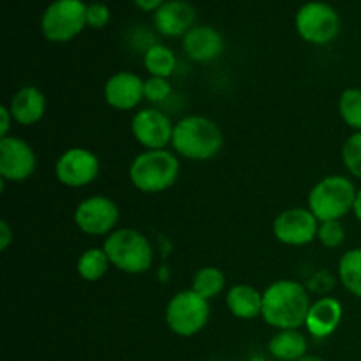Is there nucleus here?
I'll list each match as a JSON object with an SVG mask.
<instances>
[{
	"mask_svg": "<svg viewBox=\"0 0 361 361\" xmlns=\"http://www.w3.org/2000/svg\"><path fill=\"white\" fill-rule=\"evenodd\" d=\"M310 305V296L303 284L291 279H281L263 291L261 317L275 330H300L305 326Z\"/></svg>",
	"mask_w": 361,
	"mask_h": 361,
	"instance_id": "nucleus-1",
	"label": "nucleus"
},
{
	"mask_svg": "<svg viewBox=\"0 0 361 361\" xmlns=\"http://www.w3.org/2000/svg\"><path fill=\"white\" fill-rule=\"evenodd\" d=\"M171 147L178 157L187 161H212L224 147V134L208 116L187 115L175 123Z\"/></svg>",
	"mask_w": 361,
	"mask_h": 361,
	"instance_id": "nucleus-2",
	"label": "nucleus"
},
{
	"mask_svg": "<svg viewBox=\"0 0 361 361\" xmlns=\"http://www.w3.org/2000/svg\"><path fill=\"white\" fill-rule=\"evenodd\" d=\"M180 176V159L175 152L143 150L129 166V180L140 192L159 194L171 189Z\"/></svg>",
	"mask_w": 361,
	"mask_h": 361,
	"instance_id": "nucleus-3",
	"label": "nucleus"
},
{
	"mask_svg": "<svg viewBox=\"0 0 361 361\" xmlns=\"http://www.w3.org/2000/svg\"><path fill=\"white\" fill-rule=\"evenodd\" d=\"M111 267L129 275L147 274L154 267V247L141 231L133 228H116L102 243Z\"/></svg>",
	"mask_w": 361,
	"mask_h": 361,
	"instance_id": "nucleus-4",
	"label": "nucleus"
},
{
	"mask_svg": "<svg viewBox=\"0 0 361 361\" xmlns=\"http://www.w3.org/2000/svg\"><path fill=\"white\" fill-rule=\"evenodd\" d=\"M358 189L351 178L344 175H328L310 189L307 208L319 222L342 221L353 212Z\"/></svg>",
	"mask_w": 361,
	"mask_h": 361,
	"instance_id": "nucleus-5",
	"label": "nucleus"
},
{
	"mask_svg": "<svg viewBox=\"0 0 361 361\" xmlns=\"http://www.w3.org/2000/svg\"><path fill=\"white\" fill-rule=\"evenodd\" d=\"M87 27V4L83 0H53L41 16V34L46 41L63 44L76 39Z\"/></svg>",
	"mask_w": 361,
	"mask_h": 361,
	"instance_id": "nucleus-6",
	"label": "nucleus"
},
{
	"mask_svg": "<svg viewBox=\"0 0 361 361\" xmlns=\"http://www.w3.org/2000/svg\"><path fill=\"white\" fill-rule=\"evenodd\" d=\"M210 314L208 300L194 293L192 289H183L171 296L166 305L164 319L173 334L189 338L204 330L210 321Z\"/></svg>",
	"mask_w": 361,
	"mask_h": 361,
	"instance_id": "nucleus-7",
	"label": "nucleus"
},
{
	"mask_svg": "<svg viewBox=\"0 0 361 361\" xmlns=\"http://www.w3.org/2000/svg\"><path fill=\"white\" fill-rule=\"evenodd\" d=\"M295 28L296 34L309 44L326 46L341 34V14L330 4L310 0L296 11Z\"/></svg>",
	"mask_w": 361,
	"mask_h": 361,
	"instance_id": "nucleus-8",
	"label": "nucleus"
},
{
	"mask_svg": "<svg viewBox=\"0 0 361 361\" xmlns=\"http://www.w3.org/2000/svg\"><path fill=\"white\" fill-rule=\"evenodd\" d=\"M101 161L92 150L73 147L63 150L55 162V176L63 187L83 189L97 180Z\"/></svg>",
	"mask_w": 361,
	"mask_h": 361,
	"instance_id": "nucleus-9",
	"label": "nucleus"
},
{
	"mask_svg": "<svg viewBox=\"0 0 361 361\" xmlns=\"http://www.w3.org/2000/svg\"><path fill=\"white\" fill-rule=\"evenodd\" d=\"M120 221L118 204L108 196L85 197L74 210V224L88 236H108Z\"/></svg>",
	"mask_w": 361,
	"mask_h": 361,
	"instance_id": "nucleus-10",
	"label": "nucleus"
},
{
	"mask_svg": "<svg viewBox=\"0 0 361 361\" xmlns=\"http://www.w3.org/2000/svg\"><path fill=\"white\" fill-rule=\"evenodd\" d=\"M175 123L164 111L157 108H143L134 113L130 133L145 150H164L171 145Z\"/></svg>",
	"mask_w": 361,
	"mask_h": 361,
	"instance_id": "nucleus-11",
	"label": "nucleus"
},
{
	"mask_svg": "<svg viewBox=\"0 0 361 361\" xmlns=\"http://www.w3.org/2000/svg\"><path fill=\"white\" fill-rule=\"evenodd\" d=\"M274 236L288 247H303L317 240L319 221L309 208L295 207L281 212L275 217Z\"/></svg>",
	"mask_w": 361,
	"mask_h": 361,
	"instance_id": "nucleus-12",
	"label": "nucleus"
},
{
	"mask_svg": "<svg viewBox=\"0 0 361 361\" xmlns=\"http://www.w3.org/2000/svg\"><path fill=\"white\" fill-rule=\"evenodd\" d=\"M37 168V157L30 145L18 136L0 137V178L21 183Z\"/></svg>",
	"mask_w": 361,
	"mask_h": 361,
	"instance_id": "nucleus-13",
	"label": "nucleus"
},
{
	"mask_svg": "<svg viewBox=\"0 0 361 361\" xmlns=\"http://www.w3.org/2000/svg\"><path fill=\"white\" fill-rule=\"evenodd\" d=\"M145 99V80L130 71H118L104 83V101L116 111H133Z\"/></svg>",
	"mask_w": 361,
	"mask_h": 361,
	"instance_id": "nucleus-14",
	"label": "nucleus"
},
{
	"mask_svg": "<svg viewBox=\"0 0 361 361\" xmlns=\"http://www.w3.org/2000/svg\"><path fill=\"white\" fill-rule=\"evenodd\" d=\"M182 49L192 62H214L224 51V37L212 25H194L182 37Z\"/></svg>",
	"mask_w": 361,
	"mask_h": 361,
	"instance_id": "nucleus-15",
	"label": "nucleus"
},
{
	"mask_svg": "<svg viewBox=\"0 0 361 361\" xmlns=\"http://www.w3.org/2000/svg\"><path fill=\"white\" fill-rule=\"evenodd\" d=\"M154 25L164 37H183L196 25V9L187 0H168L154 13Z\"/></svg>",
	"mask_w": 361,
	"mask_h": 361,
	"instance_id": "nucleus-16",
	"label": "nucleus"
},
{
	"mask_svg": "<svg viewBox=\"0 0 361 361\" xmlns=\"http://www.w3.org/2000/svg\"><path fill=\"white\" fill-rule=\"evenodd\" d=\"M344 317V307L341 300L334 296H323L310 305L305 319V328L310 337L323 341L338 330Z\"/></svg>",
	"mask_w": 361,
	"mask_h": 361,
	"instance_id": "nucleus-17",
	"label": "nucleus"
},
{
	"mask_svg": "<svg viewBox=\"0 0 361 361\" xmlns=\"http://www.w3.org/2000/svg\"><path fill=\"white\" fill-rule=\"evenodd\" d=\"M7 108L13 115L14 123L23 127L35 126L46 113V95L34 85H27L11 97Z\"/></svg>",
	"mask_w": 361,
	"mask_h": 361,
	"instance_id": "nucleus-18",
	"label": "nucleus"
},
{
	"mask_svg": "<svg viewBox=\"0 0 361 361\" xmlns=\"http://www.w3.org/2000/svg\"><path fill=\"white\" fill-rule=\"evenodd\" d=\"M226 307L236 319H256L263 314V293L254 286L235 284L226 293Z\"/></svg>",
	"mask_w": 361,
	"mask_h": 361,
	"instance_id": "nucleus-19",
	"label": "nucleus"
},
{
	"mask_svg": "<svg viewBox=\"0 0 361 361\" xmlns=\"http://www.w3.org/2000/svg\"><path fill=\"white\" fill-rule=\"evenodd\" d=\"M309 341L300 330H279L268 342V351L279 361H298L307 356Z\"/></svg>",
	"mask_w": 361,
	"mask_h": 361,
	"instance_id": "nucleus-20",
	"label": "nucleus"
},
{
	"mask_svg": "<svg viewBox=\"0 0 361 361\" xmlns=\"http://www.w3.org/2000/svg\"><path fill=\"white\" fill-rule=\"evenodd\" d=\"M176 63L178 60H176L175 51L161 42H155L147 51H143V66L150 76L169 80L175 74Z\"/></svg>",
	"mask_w": 361,
	"mask_h": 361,
	"instance_id": "nucleus-21",
	"label": "nucleus"
},
{
	"mask_svg": "<svg viewBox=\"0 0 361 361\" xmlns=\"http://www.w3.org/2000/svg\"><path fill=\"white\" fill-rule=\"evenodd\" d=\"M111 261L102 247H90L83 250L76 261V271L83 281L97 282L108 274Z\"/></svg>",
	"mask_w": 361,
	"mask_h": 361,
	"instance_id": "nucleus-22",
	"label": "nucleus"
},
{
	"mask_svg": "<svg viewBox=\"0 0 361 361\" xmlns=\"http://www.w3.org/2000/svg\"><path fill=\"white\" fill-rule=\"evenodd\" d=\"M190 289L204 300H215L226 289V274L217 267H203L194 274Z\"/></svg>",
	"mask_w": 361,
	"mask_h": 361,
	"instance_id": "nucleus-23",
	"label": "nucleus"
},
{
	"mask_svg": "<svg viewBox=\"0 0 361 361\" xmlns=\"http://www.w3.org/2000/svg\"><path fill=\"white\" fill-rule=\"evenodd\" d=\"M338 279L349 295L361 298V249H351L338 261Z\"/></svg>",
	"mask_w": 361,
	"mask_h": 361,
	"instance_id": "nucleus-24",
	"label": "nucleus"
},
{
	"mask_svg": "<svg viewBox=\"0 0 361 361\" xmlns=\"http://www.w3.org/2000/svg\"><path fill=\"white\" fill-rule=\"evenodd\" d=\"M338 115L355 133H361V88H345L338 97Z\"/></svg>",
	"mask_w": 361,
	"mask_h": 361,
	"instance_id": "nucleus-25",
	"label": "nucleus"
},
{
	"mask_svg": "<svg viewBox=\"0 0 361 361\" xmlns=\"http://www.w3.org/2000/svg\"><path fill=\"white\" fill-rule=\"evenodd\" d=\"M342 162L351 176L361 180V133H353L342 145Z\"/></svg>",
	"mask_w": 361,
	"mask_h": 361,
	"instance_id": "nucleus-26",
	"label": "nucleus"
},
{
	"mask_svg": "<svg viewBox=\"0 0 361 361\" xmlns=\"http://www.w3.org/2000/svg\"><path fill=\"white\" fill-rule=\"evenodd\" d=\"M317 242L326 249H338L345 242V228L341 221L319 222Z\"/></svg>",
	"mask_w": 361,
	"mask_h": 361,
	"instance_id": "nucleus-27",
	"label": "nucleus"
},
{
	"mask_svg": "<svg viewBox=\"0 0 361 361\" xmlns=\"http://www.w3.org/2000/svg\"><path fill=\"white\" fill-rule=\"evenodd\" d=\"M173 94V87L169 83V80L166 78H155L150 76L148 80H145V99L152 104H161L169 99V95Z\"/></svg>",
	"mask_w": 361,
	"mask_h": 361,
	"instance_id": "nucleus-28",
	"label": "nucleus"
},
{
	"mask_svg": "<svg viewBox=\"0 0 361 361\" xmlns=\"http://www.w3.org/2000/svg\"><path fill=\"white\" fill-rule=\"evenodd\" d=\"M111 20V11L101 0H95V2L87 4V27L95 28V30H101Z\"/></svg>",
	"mask_w": 361,
	"mask_h": 361,
	"instance_id": "nucleus-29",
	"label": "nucleus"
},
{
	"mask_svg": "<svg viewBox=\"0 0 361 361\" xmlns=\"http://www.w3.org/2000/svg\"><path fill=\"white\" fill-rule=\"evenodd\" d=\"M14 242V231L7 221H0V250L6 252Z\"/></svg>",
	"mask_w": 361,
	"mask_h": 361,
	"instance_id": "nucleus-30",
	"label": "nucleus"
},
{
	"mask_svg": "<svg viewBox=\"0 0 361 361\" xmlns=\"http://www.w3.org/2000/svg\"><path fill=\"white\" fill-rule=\"evenodd\" d=\"M13 126H14V118H13V115H11L7 104L0 106V137L11 136L9 130Z\"/></svg>",
	"mask_w": 361,
	"mask_h": 361,
	"instance_id": "nucleus-31",
	"label": "nucleus"
},
{
	"mask_svg": "<svg viewBox=\"0 0 361 361\" xmlns=\"http://www.w3.org/2000/svg\"><path fill=\"white\" fill-rule=\"evenodd\" d=\"M168 0H134V6L140 11H143V13H155Z\"/></svg>",
	"mask_w": 361,
	"mask_h": 361,
	"instance_id": "nucleus-32",
	"label": "nucleus"
},
{
	"mask_svg": "<svg viewBox=\"0 0 361 361\" xmlns=\"http://www.w3.org/2000/svg\"><path fill=\"white\" fill-rule=\"evenodd\" d=\"M353 214H355V217L361 222V189H358V194H356V201H355V208H353Z\"/></svg>",
	"mask_w": 361,
	"mask_h": 361,
	"instance_id": "nucleus-33",
	"label": "nucleus"
},
{
	"mask_svg": "<svg viewBox=\"0 0 361 361\" xmlns=\"http://www.w3.org/2000/svg\"><path fill=\"white\" fill-rule=\"evenodd\" d=\"M298 361H324V360H321L319 356H312V355H307V356H303V358H300Z\"/></svg>",
	"mask_w": 361,
	"mask_h": 361,
	"instance_id": "nucleus-34",
	"label": "nucleus"
}]
</instances>
